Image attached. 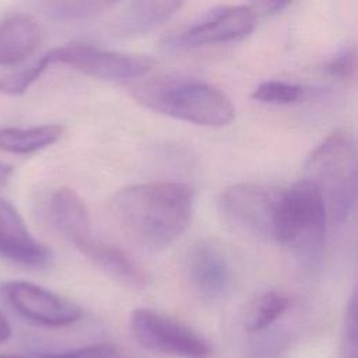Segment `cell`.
Listing matches in <instances>:
<instances>
[{"instance_id": "cell-1", "label": "cell", "mask_w": 358, "mask_h": 358, "mask_svg": "<svg viewBox=\"0 0 358 358\" xmlns=\"http://www.w3.org/2000/svg\"><path fill=\"white\" fill-rule=\"evenodd\" d=\"M194 193L180 182H148L120 189L110 200V213L136 243L159 250L173 245L187 229Z\"/></svg>"}, {"instance_id": "cell-2", "label": "cell", "mask_w": 358, "mask_h": 358, "mask_svg": "<svg viewBox=\"0 0 358 358\" xmlns=\"http://www.w3.org/2000/svg\"><path fill=\"white\" fill-rule=\"evenodd\" d=\"M134 96L157 113L199 126L222 127L235 117V106L227 94L196 78H155L138 85Z\"/></svg>"}, {"instance_id": "cell-3", "label": "cell", "mask_w": 358, "mask_h": 358, "mask_svg": "<svg viewBox=\"0 0 358 358\" xmlns=\"http://www.w3.org/2000/svg\"><path fill=\"white\" fill-rule=\"evenodd\" d=\"M306 180L320 193L327 218L341 225L354 213L357 201V147L347 130L329 134L308 157Z\"/></svg>"}, {"instance_id": "cell-4", "label": "cell", "mask_w": 358, "mask_h": 358, "mask_svg": "<svg viewBox=\"0 0 358 358\" xmlns=\"http://www.w3.org/2000/svg\"><path fill=\"white\" fill-rule=\"evenodd\" d=\"M327 211L319 190L306 179L277 193L274 239L278 243L319 246L327 227Z\"/></svg>"}, {"instance_id": "cell-5", "label": "cell", "mask_w": 358, "mask_h": 358, "mask_svg": "<svg viewBox=\"0 0 358 358\" xmlns=\"http://www.w3.org/2000/svg\"><path fill=\"white\" fill-rule=\"evenodd\" d=\"M50 64H66L103 81H129L147 74L155 60L144 55H130L98 49L87 43H66L45 53Z\"/></svg>"}, {"instance_id": "cell-6", "label": "cell", "mask_w": 358, "mask_h": 358, "mask_svg": "<svg viewBox=\"0 0 358 358\" xmlns=\"http://www.w3.org/2000/svg\"><path fill=\"white\" fill-rule=\"evenodd\" d=\"M130 331L141 347L154 352L182 358H208L213 354L210 343L193 329L148 308L131 313Z\"/></svg>"}, {"instance_id": "cell-7", "label": "cell", "mask_w": 358, "mask_h": 358, "mask_svg": "<svg viewBox=\"0 0 358 358\" xmlns=\"http://www.w3.org/2000/svg\"><path fill=\"white\" fill-rule=\"evenodd\" d=\"M277 193L255 183L232 185L221 193L218 211L235 231L256 239L273 241Z\"/></svg>"}, {"instance_id": "cell-8", "label": "cell", "mask_w": 358, "mask_h": 358, "mask_svg": "<svg viewBox=\"0 0 358 358\" xmlns=\"http://www.w3.org/2000/svg\"><path fill=\"white\" fill-rule=\"evenodd\" d=\"M257 14L250 4L220 6L207 11L197 21L165 39V46L175 50L239 41L256 27Z\"/></svg>"}, {"instance_id": "cell-9", "label": "cell", "mask_w": 358, "mask_h": 358, "mask_svg": "<svg viewBox=\"0 0 358 358\" xmlns=\"http://www.w3.org/2000/svg\"><path fill=\"white\" fill-rule=\"evenodd\" d=\"M3 296L22 317L48 327H63L81 317V309L71 301L28 281H8Z\"/></svg>"}, {"instance_id": "cell-10", "label": "cell", "mask_w": 358, "mask_h": 358, "mask_svg": "<svg viewBox=\"0 0 358 358\" xmlns=\"http://www.w3.org/2000/svg\"><path fill=\"white\" fill-rule=\"evenodd\" d=\"M0 256L20 266L42 268L52 260V252L28 231L15 207L0 197Z\"/></svg>"}, {"instance_id": "cell-11", "label": "cell", "mask_w": 358, "mask_h": 358, "mask_svg": "<svg viewBox=\"0 0 358 358\" xmlns=\"http://www.w3.org/2000/svg\"><path fill=\"white\" fill-rule=\"evenodd\" d=\"M185 268L194 289L207 299H220L231 289V266L211 242L201 241L193 245L186 255Z\"/></svg>"}, {"instance_id": "cell-12", "label": "cell", "mask_w": 358, "mask_h": 358, "mask_svg": "<svg viewBox=\"0 0 358 358\" xmlns=\"http://www.w3.org/2000/svg\"><path fill=\"white\" fill-rule=\"evenodd\" d=\"M74 246L94 266H96L119 284L133 289H141L147 287V273L119 248L98 241L92 236V234L74 243Z\"/></svg>"}, {"instance_id": "cell-13", "label": "cell", "mask_w": 358, "mask_h": 358, "mask_svg": "<svg viewBox=\"0 0 358 358\" xmlns=\"http://www.w3.org/2000/svg\"><path fill=\"white\" fill-rule=\"evenodd\" d=\"M183 6L182 1H131L112 21V32L119 38H137L172 18Z\"/></svg>"}, {"instance_id": "cell-14", "label": "cell", "mask_w": 358, "mask_h": 358, "mask_svg": "<svg viewBox=\"0 0 358 358\" xmlns=\"http://www.w3.org/2000/svg\"><path fill=\"white\" fill-rule=\"evenodd\" d=\"M41 42V28L35 18L15 14L0 21V64L11 66L31 56Z\"/></svg>"}, {"instance_id": "cell-15", "label": "cell", "mask_w": 358, "mask_h": 358, "mask_svg": "<svg viewBox=\"0 0 358 358\" xmlns=\"http://www.w3.org/2000/svg\"><path fill=\"white\" fill-rule=\"evenodd\" d=\"M50 215L57 229L73 245L92 234L88 208L73 189L62 187L53 193Z\"/></svg>"}, {"instance_id": "cell-16", "label": "cell", "mask_w": 358, "mask_h": 358, "mask_svg": "<svg viewBox=\"0 0 358 358\" xmlns=\"http://www.w3.org/2000/svg\"><path fill=\"white\" fill-rule=\"evenodd\" d=\"M63 134L60 124L0 129V150L11 154H31L55 144Z\"/></svg>"}, {"instance_id": "cell-17", "label": "cell", "mask_w": 358, "mask_h": 358, "mask_svg": "<svg viewBox=\"0 0 358 358\" xmlns=\"http://www.w3.org/2000/svg\"><path fill=\"white\" fill-rule=\"evenodd\" d=\"M289 298L280 291H267L262 294L250 306L245 327L250 333L262 331L277 322L288 309Z\"/></svg>"}, {"instance_id": "cell-18", "label": "cell", "mask_w": 358, "mask_h": 358, "mask_svg": "<svg viewBox=\"0 0 358 358\" xmlns=\"http://www.w3.org/2000/svg\"><path fill=\"white\" fill-rule=\"evenodd\" d=\"M303 94V87L298 84L281 80H267L253 90L252 98L268 105H291L298 102Z\"/></svg>"}, {"instance_id": "cell-19", "label": "cell", "mask_w": 358, "mask_h": 358, "mask_svg": "<svg viewBox=\"0 0 358 358\" xmlns=\"http://www.w3.org/2000/svg\"><path fill=\"white\" fill-rule=\"evenodd\" d=\"M48 67H49V62L43 55L28 67L0 77V94H6V95L24 94L42 76V73Z\"/></svg>"}, {"instance_id": "cell-20", "label": "cell", "mask_w": 358, "mask_h": 358, "mask_svg": "<svg viewBox=\"0 0 358 358\" xmlns=\"http://www.w3.org/2000/svg\"><path fill=\"white\" fill-rule=\"evenodd\" d=\"M53 13L62 18H91L115 7L112 1H62L50 4Z\"/></svg>"}, {"instance_id": "cell-21", "label": "cell", "mask_w": 358, "mask_h": 358, "mask_svg": "<svg viewBox=\"0 0 358 358\" xmlns=\"http://www.w3.org/2000/svg\"><path fill=\"white\" fill-rule=\"evenodd\" d=\"M357 291L352 289L345 309L338 358H357Z\"/></svg>"}, {"instance_id": "cell-22", "label": "cell", "mask_w": 358, "mask_h": 358, "mask_svg": "<svg viewBox=\"0 0 358 358\" xmlns=\"http://www.w3.org/2000/svg\"><path fill=\"white\" fill-rule=\"evenodd\" d=\"M357 69V50L354 46L345 48L331 56L324 63V71L338 80H350Z\"/></svg>"}, {"instance_id": "cell-23", "label": "cell", "mask_w": 358, "mask_h": 358, "mask_svg": "<svg viewBox=\"0 0 358 358\" xmlns=\"http://www.w3.org/2000/svg\"><path fill=\"white\" fill-rule=\"evenodd\" d=\"M36 358H123V355L115 345L92 344L59 354H41Z\"/></svg>"}, {"instance_id": "cell-24", "label": "cell", "mask_w": 358, "mask_h": 358, "mask_svg": "<svg viewBox=\"0 0 358 358\" xmlns=\"http://www.w3.org/2000/svg\"><path fill=\"white\" fill-rule=\"evenodd\" d=\"M253 7V10L257 13H263L266 15H273L280 13L281 10H284L287 6H289V3H282V1H263V3H256V4H250Z\"/></svg>"}, {"instance_id": "cell-25", "label": "cell", "mask_w": 358, "mask_h": 358, "mask_svg": "<svg viewBox=\"0 0 358 358\" xmlns=\"http://www.w3.org/2000/svg\"><path fill=\"white\" fill-rule=\"evenodd\" d=\"M11 336V326L7 317L0 312V345L4 344Z\"/></svg>"}, {"instance_id": "cell-26", "label": "cell", "mask_w": 358, "mask_h": 358, "mask_svg": "<svg viewBox=\"0 0 358 358\" xmlns=\"http://www.w3.org/2000/svg\"><path fill=\"white\" fill-rule=\"evenodd\" d=\"M11 173H13V166L6 162H0V189L8 182Z\"/></svg>"}, {"instance_id": "cell-27", "label": "cell", "mask_w": 358, "mask_h": 358, "mask_svg": "<svg viewBox=\"0 0 358 358\" xmlns=\"http://www.w3.org/2000/svg\"><path fill=\"white\" fill-rule=\"evenodd\" d=\"M0 358H28L24 355H15V354H1Z\"/></svg>"}]
</instances>
